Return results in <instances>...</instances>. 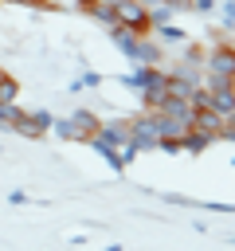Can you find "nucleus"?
<instances>
[{
	"label": "nucleus",
	"mask_w": 235,
	"mask_h": 251,
	"mask_svg": "<svg viewBox=\"0 0 235 251\" xmlns=\"http://www.w3.org/2000/svg\"><path fill=\"white\" fill-rule=\"evenodd\" d=\"M27 8H47V12H59L63 0H27Z\"/></svg>",
	"instance_id": "obj_25"
},
{
	"label": "nucleus",
	"mask_w": 235,
	"mask_h": 251,
	"mask_svg": "<svg viewBox=\"0 0 235 251\" xmlns=\"http://www.w3.org/2000/svg\"><path fill=\"white\" fill-rule=\"evenodd\" d=\"M0 4H20V8H27V0H0Z\"/></svg>",
	"instance_id": "obj_29"
},
{
	"label": "nucleus",
	"mask_w": 235,
	"mask_h": 251,
	"mask_svg": "<svg viewBox=\"0 0 235 251\" xmlns=\"http://www.w3.org/2000/svg\"><path fill=\"white\" fill-rule=\"evenodd\" d=\"M129 141H133L141 153L157 149V141H161V133H157V110H141V114L129 118Z\"/></svg>",
	"instance_id": "obj_1"
},
{
	"label": "nucleus",
	"mask_w": 235,
	"mask_h": 251,
	"mask_svg": "<svg viewBox=\"0 0 235 251\" xmlns=\"http://www.w3.org/2000/svg\"><path fill=\"white\" fill-rule=\"evenodd\" d=\"M204 71H212V75H223V78H231V82H235V43H223V39H215V43L204 51Z\"/></svg>",
	"instance_id": "obj_2"
},
{
	"label": "nucleus",
	"mask_w": 235,
	"mask_h": 251,
	"mask_svg": "<svg viewBox=\"0 0 235 251\" xmlns=\"http://www.w3.org/2000/svg\"><path fill=\"white\" fill-rule=\"evenodd\" d=\"M24 114V106L20 102H0V129H12V122Z\"/></svg>",
	"instance_id": "obj_15"
},
{
	"label": "nucleus",
	"mask_w": 235,
	"mask_h": 251,
	"mask_svg": "<svg viewBox=\"0 0 235 251\" xmlns=\"http://www.w3.org/2000/svg\"><path fill=\"white\" fill-rule=\"evenodd\" d=\"M74 8H78V12H90V8H94V0H74Z\"/></svg>",
	"instance_id": "obj_28"
},
{
	"label": "nucleus",
	"mask_w": 235,
	"mask_h": 251,
	"mask_svg": "<svg viewBox=\"0 0 235 251\" xmlns=\"http://www.w3.org/2000/svg\"><path fill=\"white\" fill-rule=\"evenodd\" d=\"M188 12H200V16H212L215 12V0H192V8Z\"/></svg>",
	"instance_id": "obj_24"
},
{
	"label": "nucleus",
	"mask_w": 235,
	"mask_h": 251,
	"mask_svg": "<svg viewBox=\"0 0 235 251\" xmlns=\"http://www.w3.org/2000/svg\"><path fill=\"white\" fill-rule=\"evenodd\" d=\"M157 110H161V114H168V118H176V122H184V126H192V114H196L188 98H172V94H164Z\"/></svg>",
	"instance_id": "obj_8"
},
{
	"label": "nucleus",
	"mask_w": 235,
	"mask_h": 251,
	"mask_svg": "<svg viewBox=\"0 0 235 251\" xmlns=\"http://www.w3.org/2000/svg\"><path fill=\"white\" fill-rule=\"evenodd\" d=\"M106 31H110V43L125 55V63H133V51H137V31H129V27H121V24H110Z\"/></svg>",
	"instance_id": "obj_7"
},
{
	"label": "nucleus",
	"mask_w": 235,
	"mask_h": 251,
	"mask_svg": "<svg viewBox=\"0 0 235 251\" xmlns=\"http://www.w3.org/2000/svg\"><path fill=\"white\" fill-rule=\"evenodd\" d=\"M192 126H196V129H204V133H215V137H219V126H223V118H219L215 110L200 106V110L192 114Z\"/></svg>",
	"instance_id": "obj_11"
},
{
	"label": "nucleus",
	"mask_w": 235,
	"mask_h": 251,
	"mask_svg": "<svg viewBox=\"0 0 235 251\" xmlns=\"http://www.w3.org/2000/svg\"><path fill=\"white\" fill-rule=\"evenodd\" d=\"M157 149H161V153H184V149H180V137H161Z\"/></svg>",
	"instance_id": "obj_23"
},
{
	"label": "nucleus",
	"mask_w": 235,
	"mask_h": 251,
	"mask_svg": "<svg viewBox=\"0 0 235 251\" xmlns=\"http://www.w3.org/2000/svg\"><path fill=\"white\" fill-rule=\"evenodd\" d=\"M141 4H145V8H153V4H161V0H141Z\"/></svg>",
	"instance_id": "obj_30"
},
{
	"label": "nucleus",
	"mask_w": 235,
	"mask_h": 251,
	"mask_svg": "<svg viewBox=\"0 0 235 251\" xmlns=\"http://www.w3.org/2000/svg\"><path fill=\"white\" fill-rule=\"evenodd\" d=\"M153 35H157L161 43H188V31H184L180 24H172V20H168V24H157Z\"/></svg>",
	"instance_id": "obj_12"
},
{
	"label": "nucleus",
	"mask_w": 235,
	"mask_h": 251,
	"mask_svg": "<svg viewBox=\"0 0 235 251\" xmlns=\"http://www.w3.org/2000/svg\"><path fill=\"white\" fill-rule=\"evenodd\" d=\"M8 204H16V208H20V204H27V192H20V188H16V192H8Z\"/></svg>",
	"instance_id": "obj_26"
},
{
	"label": "nucleus",
	"mask_w": 235,
	"mask_h": 251,
	"mask_svg": "<svg viewBox=\"0 0 235 251\" xmlns=\"http://www.w3.org/2000/svg\"><path fill=\"white\" fill-rule=\"evenodd\" d=\"M164 4H168L172 12H188V8H192V0H164Z\"/></svg>",
	"instance_id": "obj_27"
},
{
	"label": "nucleus",
	"mask_w": 235,
	"mask_h": 251,
	"mask_svg": "<svg viewBox=\"0 0 235 251\" xmlns=\"http://www.w3.org/2000/svg\"><path fill=\"white\" fill-rule=\"evenodd\" d=\"M78 82H82V90H98V86H102V75H98V71H82Z\"/></svg>",
	"instance_id": "obj_21"
},
{
	"label": "nucleus",
	"mask_w": 235,
	"mask_h": 251,
	"mask_svg": "<svg viewBox=\"0 0 235 251\" xmlns=\"http://www.w3.org/2000/svg\"><path fill=\"white\" fill-rule=\"evenodd\" d=\"M219 141H235V110L223 118V126H219Z\"/></svg>",
	"instance_id": "obj_22"
},
{
	"label": "nucleus",
	"mask_w": 235,
	"mask_h": 251,
	"mask_svg": "<svg viewBox=\"0 0 235 251\" xmlns=\"http://www.w3.org/2000/svg\"><path fill=\"white\" fill-rule=\"evenodd\" d=\"M51 122H55V114L51 110H24L16 122H12V129L20 133V137H43V133H51Z\"/></svg>",
	"instance_id": "obj_4"
},
{
	"label": "nucleus",
	"mask_w": 235,
	"mask_h": 251,
	"mask_svg": "<svg viewBox=\"0 0 235 251\" xmlns=\"http://www.w3.org/2000/svg\"><path fill=\"white\" fill-rule=\"evenodd\" d=\"M219 31H235V0L219 4Z\"/></svg>",
	"instance_id": "obj_16"
},
{
	"label": "nucleus",
	"mask_w": 235,
	"mask_h": 251,
	"mask_svg": "<svg viewBox=\"0 0 235 251\" xmlns=\"http://www.w3.org/2000/svg\"><path fill=\"white\" fill-rule=\"evenodd\" d=\"M114 12H118L114 24H121V27L137 31V35H149V31H153V24H149V8H145L141 0H118Z\"/></svg>",
	"instance_id": "obj_3"
},
{
	"label": "nucleus",
	"mask_w": 235,
	"mask_h": 251,
	"mask_svg": "<svg viewBox=\"0 0 235 251\" xmlns=\"http://www.w3.org/2000/svg\"><path fill=\"white\" fill-rule=\"evenodd\" d=\"M161 200L172 204V208H196V200L192 196H180V192H161Z\"/></svg>",
	"instance_id": "obj_18"
},
{
	"label": "nucleus",
	"mask_w": 235,
	"mask_h": 251,
	"mask_svg": "<svg viewBox=\"0 0 235 251\" xmlns=\"http://www.w3.org/2000/svg\"><path fill=\"white\" fill-rule=\"evenodd\" d=\"M82 145H90V149H94V153H98V157H102V161H106V165H110L114 173H125V157H121V149H118V145L102 141L98 133H90V137H86Z\"/></svg>",
	"instance_id": "obj_6"
},
{
	"label": "nucleus",
	"mask_w": 235,
	"mask_h": 251,
	"mask_svg": "<svg viewBox=\"0 0 235 251\" xmlns=\"http://www.w3.org/2000/svg\"><path fill=\"white\" fill-rule=\"evenodd\" d=\"M196 208H208V212H223V216H235V204H227V200H196Z\"/></svg>",
	"instance_id": "obj_19"
},
{
	"label": "nucleus",
	"mask_w": 235,
	"mask_h": 251,
	"mask_svg": "<svg viewBox=\"0 0 235 251\" xmlns=\"http://www.w3.org/2000/svg\"><path fill=\"white\" fill-rule=\"evenodd\" d=\"M0 102H20V82H16L8 71L0 75Z\"/></svg>",
	"instance_id": "obj_14"
},
{
	"label": "nucleus",
	"mask_w": 235,
	"mask_h": 251,
	"mask_svg": "<svg viewBox=\"0 0 235 251\" xmlns=\"http://www.w3.org/2000/svg\"><path fill=\"white\" fill-rule=\"evenodd\" d=\"M184 63H192V67H204V47L188 43V47H184Z\"/></svg>",
	"instance_id": "obj_20"
},
{
	"label": "nucleus",
	"mask_w": 235,
	"mask_h": 251,
	"mask_svg": "<svg viewBox=\"0 0 235 251\" xmlns=\"http://www.w3.org/2000/svg\"><path fill=\"white\" fill-rule=\"evenodd\" d=\"M172 16H176V12H172V8H168V4H164V0H161V4H153V8H149V24H153V27H157V24H168V20H172Z\"/></svg>",
	"instance_id": "obj_17"
},
{
	"label": "nucleus",
	"mask_w": 235,
	"mask_h": 251,
	"mask_svg": "<svg viewBox=\"0 0 235 251\" xmlns=\"http://www.w3.org/2000/svg\"><path fill=\"white\" fill-rule=\"evenodd\" d=\"M215 141H219L215 133H204V129H196V126H192V129L180 137V149H184L188 157H200V153H204L208 145H215Z\"/></svg>",
	"instance_id": "obj_9"
},
{
	"label": "nucleus",
	"mask_w": 235,
	"mask_h": 251,
	"mask_svg": "<svg viewBox=\"0 0 235 251\" xmlns=\"http://www.w3.org/2000/svg\"><path fill=\"white\" fill-rule=\"evenodd\" d=\"M51 133L63 137V141H82V133H78V126L70 122V114H67V118H55V122H51Z\"/></svg>",
	"instance_id": "obj_13"
},
{
	"label": "nucleus",
	"mask_w": 235,
	"mask_h": 251,
	"mask_svg": "<svg viewBox=\"0 0 235 251\" xmlns=\"http://www.w3.org/2000/svg\"><path fill=\"white\" fill-rule=\"evenodd\" d=\"M70 122L78 126V133H82V141H86V137H90V133L98 129V122H102V118H98L94 110H86V106H78V110H70Z\"/></svg>",
	"instance_id": "obj_10"
},
{
	"label": "nucleus",
	"mask_w": 235,
	"mask_h": 251,
	"mask_svg": "<svg viewBox=\"0 0 235 251\" xmlns=\"http://www.w3.org/2000/svg\"><path fill=\"white\" fill-rule=\"evenodd\" d=\"M94 133H98L102 141H110V145H118V149H121V145L129 141V118H102Z\"/></svg>",
	"instance_id": "obj_5"
}]
</instances>
